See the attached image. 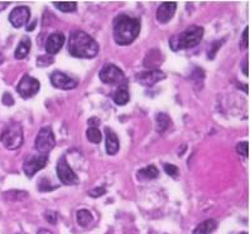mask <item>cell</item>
<instances>
[{
    "label": "cell",
    "instance_id": "cell-23",
    "mask_svg": "<svg viewBox=\"0 0 250 234\" xmlns=\"http://www.w3.org/2000/svg\"><path fill=\"white\" fill-rule=\"evenodd\" d=\"M86 137H87V140L92 144H100L101 139V132L98 127H89L87 131H86Z\"/></svg>",
    "mask_w": 250,
    "mask_h": 234
},
{
    "label": "cell",
    "instance_id": "cell-28",
    "mask_svg": "<svg viewBox=\"0 0 250 234\" xmlns=\"http://www.w3.org/2000/svg\"><path fill=\"white\" fill-rule=\"evenodd\" d=\"M105 193H106V189H105L104 186H100V188L92 189V190L89 193V194L91 195L92 198H99V197H101V195H104Z\"/></svg>",
    "mask_w": 250,
    "mask_h": 234
},
{
    "label": "cell",
    "instance_id": "cell-13",
    "mask_svg": "<svg viewBox=\"0 0 250 234\" xmlns=\"http://www.w3.org/2000/svg\"><path fill=\"white\" fill-rule=\"evenodd\" d=\"M177 9V3L176 1H165L158 6L157 9V20L162 24H166L168 21L173 18L174 13Z\"/></svg>",
    "mask_w": 250,
    "mask_h": 234
},
{
    "label": "cell",
    "instance_id": "cell-7",
    "mask_svg": "<svg viewBox=\"0 0 250 234\" xmlns=\"http://www.w3.org/2000/svg\"><path fill=\"white\" fill-rule=\"evenodd\" d=\"M56 171H57V177L60 179V181L64 185H76L79 184L80 180L77 178V175L75 174V171L71 169V166L68 165L67 160H66V156H61L60 160L57 162V167H56Z\"/></svg>",
    "mask_w": 250,
    "mask_h": 234
},
{
    "label": "cell",
    "instance_id": "cell-9",
    "mask_svg": "<svg viewBox=\"0 0 250 234\" xmlns=\"http://www.w3.org/2000/svg\"><path fill=\"white\" fill-rule=\"evenodd\" d=\"M48 162V155L47 154H40V155H32L27 159L23 164V171L28 178H33L34 174L42 170Z\"/></svg>",
    "mask_w": 250,
    "mask_h": 234
},
{
    "label": "cell",
    "instance_id": "cell-29",
    "mask_svg": "<svg viewBox=\"0 0 250 234\" xmlns=\"http://www.w3.org/2000/svg\"><path fill=\"white\" fill-rule=\"evenodd\" d=\"M44 218H46L47 222L52 223V224H56L57 223V214L55 212H46L44 213Z\"/></svg>",
    "mask_w": 250,
    "mask_h": 234
},
{
    "label": "cell",
    "instance_id": "cell-5",
    "mask_svg": "<svg viewBox=\"0 0 250 234\" xmlns=\"http://www.w3.org/2000/svg\"><path fill=\"white\" fill-rule=\"evenodd\" d=\"M34 146L41 154H48L51 150H53V147L56 146V139L52 128L49 126H44L41 128L36 137V141H34Z\"/></svg>",
    "mask_w": 250,
    "mask_h": 234
},
{
    "label": "cell",
    "instance_id": "cell-21",
    "mask_svg": "<svg viewBox=\"0 0 250 234\" xmlns=\"http://www.w3.org/2000/svg\"><path fill=\"white\" fill-rule=\"evenodd\" d=\"M76 218H77V223H79L81 227H89V225L92 223V220H94L91 213H90L89 210H86V209L79 210V212H77Z\"/></svg>",
    "mask_w": 250,
    "mask_h": 234
},
{
    "label": "cell",
    "instance_id": "cell-18",
    "mask_svg": "<svg viewBox=\"0 0 250 234\" xmlns=\"http://www.w3.org/2000/svg\"><path fill=\"white\" fill-rule=\"evenodd\" d=\"M31 39H29L28 36H24V38L19 42L18 47H17L16 49V53H14L17 59H24L28 55V53L31 52Z\"/></svg>",
    "mask_w": 250,
    "mask_h": 234
},
{
    "label": "cell",
    "instance_id": "cell-36",
    "mask_svg": "<svg viewBox=\"0 0 250 234\" xmlns=\"http://www.w3.org/2000/svg\"><path fill=\"white\" fill-rule=\"evenodd\" d=\"M239 234H248L247 232H243V233H239Z\"/></svg>",
    "mask_w": 250,
    "mask_h": 234
},
{
    "label": "cell",
    "instance_id": "cell-19",
    "mask_svg": "<svg viewBox=\"0 0 250 234\" xmlns=\"http://www.w3.org/2000/svg\"><path fill=\"white\" fill-rule=\"evenodd\" d=\"M137 177L139 180H153L159 177V170L154 165H149L138 171Z\"/></svg>",
    "mask_w": 250,
    "mask_h": 234
},
{
    "label": "cell",
    "instance_id": "cell-12",
    "mask_svg": "<svg viewBox=\"0 0 250 234\" xmlns=\"http://www.w3.org/2000/svg\"><path fill=\"white\" fill-rule=\"evenodd\" d=\"M165 78L166 74L159 70L146 71V72L138 73L137 74V82H139L144 87H150V86L156 85L157 82Z\"/></svg>",
    "mask_w": 250,
    "mask_h": 234
},
{
    "label": "cell",
    "instance_id": "cell-8",
    "mask_svg": "<svg viewBox=\"0 0 250 234\" xmlns=\"http://www.w3.org/2000/svg\"><path fill=\"white\" fill-rule=\"evenodd\" d=\"M40 89L41 85L38 79L29 76V74H24L17 86V92L23 98H31L40 92Z\"/></svg>",
    "mask_w": 250,
    "mask_h": 234
},
{
    "label": "cell",
    "instance_id": "cell-4",
    "mask_svg": "<svg viewBox=\"0 0 250 234\" xmlns=\"http://www.w3.org/2000/svg\"><path fill=\"white\" fill-rule=\"evenodd\" d=\"M0 141L8 150L19 149L23 145V130H21V125L13 124L4 128L0 135Z\"/></svg>",
    "mask_w": 250,
    "mask_h": 234
},
{
    "label": "cell",
    "instance_id": "cell-26",
    "mask_svg": "<svg viewBox=\"0 0 250 234\" xmlns=\"http://www.w3.org/2000/svg\"><path fill=\"white\" fill-rule=\"evenodd\" d=\"M165 171L166 174H168L169 177L172 178H177L178 175V167L176 165H172V164H165Z\"/></svg>",
    "mask_w": 250,
    "mask_h": 234
},
{
    "label": "cell",
    "instance_id": "cell-20",
    "mask_svg": "<svg viewBox=\"0 0 250 234\" xmlns=\"http://www.w3.org/2000/svg\"><path fill=\"white\" fill-rule=\"evenodd\" d=\"M156 121L157 131H158V132H165V131L171 126V119H169V116L166 115V113H157Z\"/></svg>",
    "mask_w": 250,
    "mask_h": 234
},
{
    "label": "cell",
    "instance_id": "cell-11",
    "mask_svg": "<svg viewBox=\"0 0 250 234\" xmlns=\"http://www.w3.org/2000/svg\"><path fill=\"white\" fill-rule=\"evenodd\" d=\"M31 19V9L28 6H17L10 12L9 21L14 28H21Z\"/></svg>",
    "mask_w": 250,
    "mask_h": 234
},
{
    "label": "cell",
    "instance_id": "cell-31",
    "mask_svg": "<svg viewBox=\"0 0 250 234\" xmlns=\"http://www.w3.org/2000/svg\"><path fill=\"white\" fill-rule=\"evenodd\" d=\"M87 124L90 125V127H96V126L100 125V120L96 119V117H92V119H90L89 121H87Z\"/></svg>",
    "mask_w": 250,
    "mask_h": 234
},
{
    "label": "cell",
    "instance_id": "cell-1",
    "mask_svg": "<svg viewBox=\"0 0 250 234\" xmlns=\"http://www.w3.org/2000/svg\"><path fill=\"white\" fill-rule=\"evenodd\" d=\"M114 40L119 46H128L137 39L141 32V20L134 17L120 14L113 23Z\"/></svg>",
    "mask_w": 250,
    "mask_h": 234
},
{
    "label": "cell",
    "instance_id": "cell-30",
    "mask_svg": "<svg viewBox=\"0 0 250 234\" xmlns=\"http://www.w3.org/2000/svg\"><path fill=\"white\" fill-rule=\"evenodd\" d=\"M3 104L5 106H13L14 105V100H13L12 94L10 93H4L3 96Z\"/></svg>",
    "mask_w": 250,
    "mask_h": 234
},
{
    "label": "cell",
    "instance_id": "cell-15",
    "mask_svg": "<svg viewBox=\"0 0 250 234\" xmlns=\"http://www.w3.org/2000/svg\"><path fill=\"white\" fill-rule=\"evenodd\" d=\"M105 135H106V152L109 155H115L120 149L119 139L110 127L105 128Z\"/></svg>",
    "mask_w": 250,
    "mask_h": 234
},
{
    "label": "cell",
    "instance_id": "cell-2",
    "mask_svg": "<svg viewBox=\"0 0 250 234\" xmlns=\"http://www.w3.org/2000/svg\"><path fill=\"white\" fill-rule=\"evenodd\" d=\"M68 52L76 58H94L99 53L98 42L83 31H75L68 39Z\"/></svg>",
    "mask_w": 250,
    "mask_h": 234
},
{
    "label": "cell",
    "instance_id": "cell-35",
    "mask_svg": "<svg viewBox=\"0 0 250 234\" xmlns=\"http://www.w3.org/2000/svg\"><path fill=\"white\" fill-rule=\"evenodd\" d=\"M3 62H4V57L1 54H0V64L3 63Z\"/></svg>",
    "mask_w": 250,
    "mask_h": 234
},
{
    "label": "cell",
    "instance_id": "cell-10",
    "mask_svg": "<svg viewBox=\"0 0 250 234\" xmlns=\"http://www.w3.org/2000/svg\"><path fill=\"white\" fill-rule=\"evenodd\" d=\"M51 83L55 86L56 89L73 90L77 87L79 81L75 78H71V77L67 76L66 73L60 72V71H55V72L51 74Z\"/></svg>",
    "mask_w": 250,
    "mask_h": 234
},
{
    "label": "cell",
    "instance_id": "cell-27",
    "mask_svg": "<svg viewBox=\"0 0 250 234\" xmlns=\"http://www.w3.org/2000/svg\"><path fill=\"white\" fill-rule=\"evenodd\" d=\"M236 151L243 155L244 158H248V143L244 141V143H239L238 146H236Z\"/></svg>",
    "mask_w": 250,
    "mask_h": 234
},
{
    "label": "cell",
    "instance_id": "cell-25",
    "mask_svg": "<svg viewBox=\"0 0 250 234\" xmlns=\"http://www.w3.org/2000/svg\"><path fill=\"white\" fill-rule=\"evenodd\" d=\"M49 186H52L53 189H56V185H49V180L46 179V178H42L38 182V189H40L41 192H51L52 189L49 188Z\"/></svg>",
    "mask_w": 250,
    "mask_h": 234
},
{
    "label": "cell",
    "instance_id": "cell-17",
    "mask_svg": "<svg viewBox=\"0 0 250 234\" xmlns=\"http://www.w3.org/2000/svg\"><path fill=\"white\" fill-rule=\"evenodd\" d=\"M113 100L118 106H124V105L128 104L129 100H130V96H129V91L126 89V86H120L119 89L114 92Z\"/></svg>",
    "mask_w": 250,
    "mask_h": 234
},
{
    "label": "cell",
    "instance_id": "cell-3",
    "mask_svg": "<svg viewBox=\"0 0 250 234\" xmlns=\"http://www.w3.org/2000/svg\"><path fill=\"white\" fill-rule=\"evenodd\" d=\"M204 36V28L198 25H191L180 34H176L169 39V46L172 51L177 52L182 49L193 48L201 42Z\"/></svg>",
    "mask_w": 250,
    "mask_h": 234
},
{
    "label": "cell",
    "instance_id": "cell-14",
    "mask_svg": "<svg viewBox=\"0 0 250 234\" xmlns=\"http://www.w3.org/2000/svg\"><path fill=\"white\" fill-rule=\"evenodd\" d=\"M64 44V36L61 32H55L47 38L46 40V52L49 55H53L61 51Z\"/></svg>",
    "mask_w": 250,
    "mask_h": 234
},
{
    "label": "cell",
    "instance_id": "cell-22",
    "mask_svg": "<svg viewBox=\"0 0 250 234\" xmlns=\"http://www.w3.org/2000/svg\"><path fill=\"white\" fill-rule=\"evenodd\" d=\"M53 4H55L58 10H61L63 13L75 12L77 9L76 1H55Z\"/></svg>",
    "mask_w": 250,
    "mask_h": 234
},
{
    "label": "cell",
    "instance_id": "cell-33",
    "mask_svg": "<svg viewBox=\"0 0 250 234\" xmlns=\"http://www.w3.org/2000/svg\"><path fill=\"white\" fill-rule=\"evenodd\" d=\"M243 72H244L245 76H248V57H245L244 64H243Z\"/></svg>",
    "mask_w": 250,
    "mask_h": 234
},
{
    "label": "cell",
    "instance_id": "cell-16",
    "mask_svg": "<svg viewBox=\"0 0 250 234\" xmlns=\"http://www.w3.org/2000/svg\"><path fill=\"white\" fill-rule=\"evenodd\" d=\"M217 228V222L214 219H208L193 229V234H212Z\"/></svg>",
    "mask_w": 250,
    "mask_h": 234
},
{
    "label": "cell",
    "instance_id": "cell-32",
    "mask_svg": "<svg viewBox=\"0 0 250 234\" xmlns=\"http://www.w3.org/2000/svg\"><path fill=\"white\" fill-rule=\"evenodd\" d=\"M248 27L244 29V33H243V44H244V48H248Z\"/></svg>",
    "mask_w": 250,
    "mask_h": 234
},
{
    "label": "cell",
    "instance_id": "cell-24",
    "mask_svg": "<svg viewBox=\"0 0 250 234\" xmlns=\"http://www.w3.org/2000/svg\"><path fill=\"white\" fill-rule=\"evenodd\" d=\"M52 63H53L52 55H41V57H38V59H37V64H38L40 67H46V66Z\"/></svg>",
    "mask_w": 250,
    "mask_h": 234
},
{
    "label": "cell",
    "instance_id": "cell-34",
    "mask_svg": "<svg viewBox=\"0 0 250 234\" xmlns=\"http://www.w3.org/2000/svg\"><path fill=\"white\" fill-rule=\"evenodd\" d=\"M37 234H53V233L51 231H48V229H40Z\"/></svg>",
    "mask_w": 250,
    "mask_h": 234
},
{
    "label": "cell",
    "instance_id": "cell-6",
    "mask_svg": "<svg viewBox=\"0 0 250 234\" xmlns=\"http://www.w3.org/2000/svg\"><path fill=\"white\" fill-rule=\"evenodd\" d=\"M99 77L101 82L106 85H122L123 82H125L124 73L119 67H116L115 64H105L104 67L101 68Z\"/></svg>",
    "mask_w": 250,
    "mask_h": 234
}]
</instances>
